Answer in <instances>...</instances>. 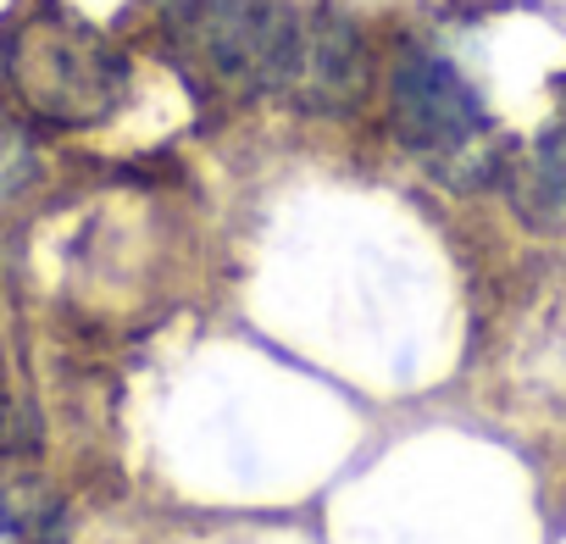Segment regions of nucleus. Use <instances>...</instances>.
I'll return each mask as SVG.
<instances>
[{
    "label": "nucleus",
    "mask_w": 566,
    "mask_h": 544,
    "mask_svg": "<svg viewBox=\"0 0 566 544\" xmlns=\"http://www.w3.org/2000/svg\"><path fill=\"white\" fill-rule=\"evenodd\" d=\"M0 79L45 128H101L128 101L123 51L62 0H29L0 23Z\"/></svg>",
    "instance_id": "obj_1"
},
{
    "label": "nucleus",
    "mask_w": 566,
    "mask_h": 544,
    "mask_svg": "<svg viewBox=\"0 0 566 544\" xmlns=\"http://www.w3.org/2000/svg\"><path fill=\"white\" fill-rule=\"evenodd\" d=\"M34 172H40V156H34L29 134H23L7 112H0V195L29 189V184H34Z\"/></svg>",
    "instance_id": "obj_6"
},
{
    "label": "nucleus",
    "mask_w": 566,
    "mask_h": 544,
    "mask_svg": "<svg viewBox=\"0 0 566 544\" xmlns=\"http://www.w3.org/2000/svg\"><path fill=\"white\" fill-rule=\"evenodd\" d=\"M367 95H373V51L361 23L345 18L339 7H306L301 56L283 101L306 117H350L367 106Z\"/></svg>",
    "instance_id": "obj_4"
},
{
    "label": "nucleus",
    "mask_w": 566,
    "mask_h": 544,
    "mask_svg": "<svg viewBox=\"0 0 566 544\" xmlns=\"http://www.w3.org/2000/svg\"><path fill=\"white\" fill-rule=\"evenodd\" d=\"M0 367H7V362H0Z\"/></svg>",
    "instance_id": "obj_8"
},
{
    "label": "nucleus",
    "mask_w": 566,
    "mask_h": 544,
    "mask_svg": "<svg viewBox=\"0 0 566 544\" xmlns=\"http://www.w3.org/2000/svg\"><path fill=\"white\" fill-rule=\"evenodd\" d=\"M511 200L538 228L566 222V123H549L533 139V150L511 167Z\"/></svg>",
    "instance_id": "obj_5"
},
{
    "label": "nucleus",
    "mask_w": 566,
    "mask_h": 544,
    "mask_svg": "<svg viewBox=\"0 0 566 544\" xmlns=\"http://www.w3.org/2000/svg\"><path fill=\"white\" fill-rule=\"evenodd\" d=\"M7 444H12V406L0 400V450H7Z\"/></svg>",
    "instance_id": "obj_7"
},
{
    "label": "nucleus",
    "mask_w": 566,
    "mask_h": 544,
    "mask_svg": "<svg viewBox=\"0 0 566 544\" xmlns=\"http://www.w3.org/2000/svg\"><path fill=\"white\" fill-rule=\"evenodd\" d=\"M389 123H395V139L411 156H422L439 178H461V167H478L494 134L489 106L461 79V67L422 45L400 51L389 73Z\"/></svg>",
    "instance_id": "obj_3"
},
{
    "label": "nucleus",
    "mask_w": 566,
    "mask_h": 544,
    "mask_svg": "<svg viewBox=\"0 0 566 544\" xmlns=\"http://www.w3.org/2000/svg\"><path fill=\"white\" fill-rule=\"evenodd\" d=\"M306 7L295 0H184L172 12L178 56L222 95L261 101L290 90Z\"/></svg>",
    "instance_id": "obj_2"
}]
</instances>
